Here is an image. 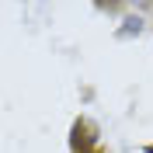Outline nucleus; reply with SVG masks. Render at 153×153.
I'll return each instance as SVG.
<instances>
[{
  "label": "nucleus",
  "mask_w": 153,
  "mask_h": 153,
  "mask_svg": "<svg viewBox=\"0 0 153 153\" xmlns=\"http://www.w3.org/2000/svg\"><path fill=\"white\" fill-rule=\"evenodd\" d=\"M91 143H94V125L80 118V122L73 125V150H76V153H87Z\"/></svg>",
  "instance_id": "obj_1"
}]
</instances>
